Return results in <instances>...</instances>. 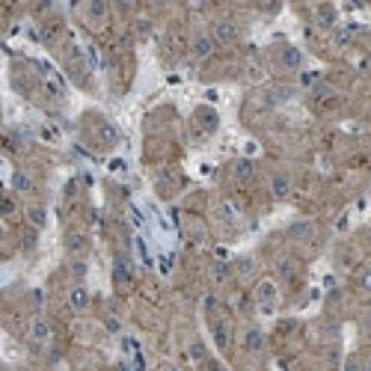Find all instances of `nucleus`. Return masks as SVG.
Returning a JSON list of instances; mask_svg holds the SVG:
<instances>
[{
	"label": "nucleus",
	"instance_id": "6",
	"mask_svg": "<svg viewBox=\"0 0 371 371\" xmlns=\"http://www.w3.org/2000/svg\"><path fill=\"white\" fill-rule=\"evenodd\" d=\"M270 190H274L276 199H285L288 193H291V178H288L285 173H274L270 176Z\"/></svg>",
	"mask_w": 371,
	"mask_h": 371
},
{
	"label": "nucleus",
	"instance_id": "11",
	"mask_svg": "<svg viewBox=\"0 0 371 371\" xmlns=\"http://www.w3.org/2000/svg\"><path fill=\"white\" fill-rule=\"evenodd\" d=\"M27 220H30L36 229H42L45 226V208L42 205H33V208H27Z\"/></svg>",
	"mask_w": 371,
	"mask_h": 371
},
{
	"label": "nucleus",
	"instance_id": "8",
	"mask_svg": "<svg viewBox=\"0 0 371 371\" xmlns=\"http://www.w3.org/2000/svg\"><path fill=\"white\" fill-rule=\"evenodd\" d=\"M69 303H71V309H77V312H84L86 306H89V294H86V288L84 285H75L69 291Z\"/></svg>",
	"mask_w": 371,
	"mask_h": 371
},
{
	"label": "nucleus",
	"instance_id": "4",
	"mask_svg": "<svg viewBox=\"0 0 371 371\" xmlns=\"http://www.w3.org/2000/svg\"><path fill=\"white\" fill-rule=\"evenodd\" d=\"M211 36L217 42H235V39H238V24H235V21H217Z\"/></svg>",
	"mask_w": 371,
	"mask_h": 371
},
{
	"label": "nucleus",
	"instance_id": "9",
	"mask_svg": "<svg viewBox=\"0 0 371 371\" xmlns=\"http://www.w3.org/2000/svg\"><path fill=\"white\" fill-rule=\"evenodd\" d=\"M243 345H247L250 350H261V345H265V336H261V330L250 327L247 333H243Z\"/></svg>",
	"mask_w": 371,
	"mask_h": 371
},
{
	"label": "nucleus",
	"instance_id": "10",
	"mask_svg": "<svg viewBox=\"0 0 371 371\" xmlns=\"http://www.w3.org/2000/svg\"><path fill=\"white\" fill-rule=\"evenodd\" d=\"M315 12H318V24L321 27H333V24H336V9H333V6H318Z\"/></svg>",
	"mask_w": 371,
	"mask_h": 371
},
{
	"label": "nucleus",
	"instance_id": "1",
	"mask_svg": "<svg viewBox=\"0 0 371 371\" xmlns=\"http://www.w3.org/2000/svg\"><path fill=\"white\" fill-rule=\"evenodd\" d=\"M214 51H217V39L211 33H196V39H193V57L196 60H208V57H214Z\"/></svg>",
	"mask_w": 371,
	"mask_h": 371
},
{
	"label": "nucleus",
	"instance_id": "7",
	"mask_svg": "<svg viewBox=\"0 0 371 371\" xmlns=\"http://www.w3.org/2000/svg\"><path fill=\"white\" fill-rule=\"evenodd\" d=\"M12 187H15V193H18V196H30L33 190H36L33 178L27 176V173H21V169H18V173L12 176Z\"/></svg>",
	"mask_w": 371,
	"mask_h": 371
},
{
	"label": "nucleus",
	"instance_id": "5",
	"mask_svg": "<svg viewBox=\"0 0 371 371\" xmlns=\"http://www.w3.org/2000/svg\"><path fill=\"white\" fill-rule=\"evenodd\" d=\"M30 339L36 342V345H48V339H51V324L45 321V318H36L30 324Z\"/></svg>",
	"mask_w": 371,
	"mask_h": 371
},
{
	"label": "nucleus",
	"instance_id": "2",
	"mask_svg": "<svg viewBox=\"0 0 371 371\" xmlns=\"http://www.w3.org/2000/svg\"><path fill=\"white\" fill-rule=\"evenodd\" d=\"M256 300H259V309L261 312H274L276 309V288H274V283H259Z\"/></svg>",
	"mask_w": 371,
	"mask_h": 371
},
{
	"label": "nucleus",
	"instance_id": "3",
	"mask_svg": "<svg viewBox=\"0 0 371 371\" xmlns=\"http://www.w3.org/2000/svg\"><path fill=\"white\" fill-rule=\"evenodd\" d=\"M279 62H283L285 71H297V69L303 66V53L297 51V48H291V45H285V48L279 51Z\"/></svg>",
	"mask_w": 371,
	"mask_h": 371
}]
</instances>
